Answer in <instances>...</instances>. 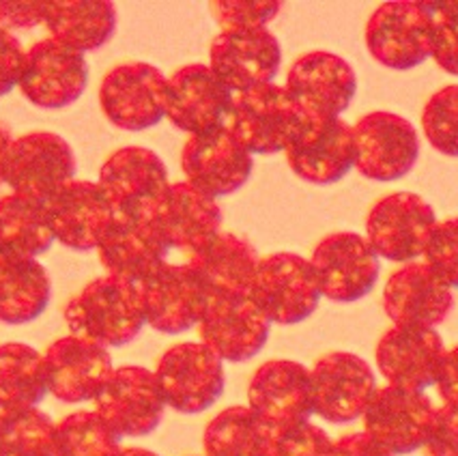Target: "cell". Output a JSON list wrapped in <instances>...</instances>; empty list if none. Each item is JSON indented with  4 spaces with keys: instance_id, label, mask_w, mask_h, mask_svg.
Returning <instances> with one entry per match:
<instances>
[{
    "instance_id": "cell-49",
    "label": "cell",
    "mask_w": 458,
    "mask_h": 456,
    "mask_svg": "<svg viewBox=\"0 0 458 456\" xmlns=\"http://www.w3.org/2000/svg\"><path fill=\"white\" fill-rule=\"evenodd\" d=\"M116 456H159V454L147 448H121L119 452H116Z\"/></svg>"
},
{
    "instance_id": "cell-47",
    "label": "cell",
    "mask_w": 458,
    "mask_h": 456,
    "mask_svg": "<svg viewBox=\"0 0 458 456\" xmlns=\"http://www.w3.org/2000/svg\"><path fill=\"white\" fill-rule=\"evenodd\" d=\"M329 456H394L387 452L383 445H379L370 435L361 433H349L335 439L332 445V454Z\"/></svg>"
},
{
    "instance_id": "cell-11",
    "label": "cell",
    "mask_w": 458,
    "mask_h": 456,
    "mask_svg": "<svg viewBox=\"0 0 458 456\" xmlns=\"http://www.w3.org/2000/svg\"><path fill=\"white\" fill-rule=\"evenodd\" d=\"M321 295L335 304H353L375 289L381 263L366 237L358 232H334L323 237L308 258Z\"/></svg>"
},
{
    "instance_id": "cell-42",
    "label": "cell",
    "mask_w": 458,
    "mask_h": 456,
    "mask_svg": "<svg viewBox=\"0 0 458 456\" xmlns=\"http://www.w3.org/2000/svg\"><path fill=\"white\" fill-rule=\"evenodd\" d=\"M433 9V61L458 78V3H430Z\"/></svg>"
},
{
    "instance_id": "cell-32",
    "label": "cell",
    "mask_w": 458,
    "mask_h": 456,
    "mask_svg": "<svg viewBox=\"0 0 458 456\" xmlns=\"http://www.w3.org/2000/svg\"><path fill=\"white\" fill-rule=\"evenodd\" d=\"M52 301V278L37 258L0 257V323L26 325Z\"/></svg>"
},
{
    "instance_id": "cell-27",
    "label": "cell",
    "mask_w": 458,
    "mask_h": 456,
    "mask_svg": "<svg viewBox=\"0 0 458 456\" xmlns=\"http://www.w3.org/2000/svg\"><path fill=\"white\" fill-rule=\"evenodd\" d=\"M454 308V293L424 261L396 269L383 289V310L394 325L435 330Z\"/></svg>"
},
{
    "instance_id": "cell-24",
    "label": "cell",
    "mask_w": 458,
    "mask_h": 456,
    "mask_svg": "<svg viewBox=\"0 0 458 456\" xmlns=\"http://www.w3.org/2000/svg\"><path fill=\"white\" fill-rule=\"evenodd\" d=\"M233 93L209 65H185L168 78L166 119L190 136L226 125Z\"/></svg>"
},
{
    "instance_id": "cell-26",
    "label": "cell",
    "mask_w": 458,
    "mask_h": 456,
    "mask_svg": "<svg viewBox=\"0 0 458 456\" xmlns=\"http://www.w3.org/2000/svg\"><path fill=\"white\" fill-rule=\"evenodd\" d=\"M55 241L69 250H98L114 220V209L99 183L69 182L46 203Z\"/></svg>"
},
{
    "instance_id": "cell-33",
    "label": "cell",
    "mask_w": 458,
    "mask_h": 456,
    "mask_svg": "<svg viewBox=\"0 0 458 456\" xmlns=\"http://www.w3.org/2000/svg\"><path fill=\"white\" fill-rule=\"evenodd\" d=\"M55 243L46 205L9 194L0 198V257L37 258Z\"/></svg>"
},
{
    "instance_id": "cell-29",
    "label": "cell",
    "mask_w": 458,
    "mask_h": 456,
    "mask_svg": "<svg viewBox=\"0 0 458 456\" xmlns=\"http://www.w3.org/2000/svg\"><path fill=\"white\" fill-rule=\"evenodd\" d=\"M168 252L148 217L121 215H114L98 248L99 261L108 275L136 286L166 265Z\"/></svg>"
},
{
    "instance_id": "cell-6",
    "label": "cell",
    "mask_w": 458,
    "mask_h": 456,
    "mask_svg": "<svg viewBox=\"0 0 458 456\" xmlns=\"http://www.w3.org/2000/svg\"><path fill=\"white\" fill-rule=\"evenodd\" d=\"M76 156L55 131H30L13 138L4 162V183L13 194L46 205L76 177Z\"/></svg>"
},
{
    "instance_id": "cell-1",
    "label": "cell",
    "mask_w": 458,
    "mask_h": 456,
    "mask_svg": "<svg viewBox=\"0 0 458 456\" xmlns=\"http://www.w3.org/2000/svg\"><path fill=\"white\" fill-rule=\"evenodd\" d=\"M63 317L73 336L106 349L125 347L147 325L138 286L114 275H101L89 283L69 300Z\"/></svg>"
},
{
    "instance_id": "cell-17",
    "label": "cell",
    "mask_w": 458,
    "mask_h": 456,
    "mask_svg": "<svg viewBox=\"0 0 458 456\" xmlns=\"http://www.w3.org/2000/svg\"><path fill=\"white\" fill-rule=\"evenodd\" d=\"M248 407L271 431L310 422V368L293 359H269L254 370L248 385Z\"/></svg>"
},
{
    "instance_id": "cell-8",
    "label": "cell",
    "mask_w": 458,
    "mask_h": 456,
    "mask_svg": "<svg viewBox=\"0 0 458 456\" xmlns=\"http://www.w3.org/2000/svg\"><path fill=\"white\" fill-rule=\"evenodd\" d=\"M355 171L370 182L392 183L407 177L420 160V136L411 121L377 110L353 125Z\"/></svg>"
},
{
    "instance_id": "cell-3",
    "label": "cell",
    "mask_w": 458,
    "mask_h": 456,
    "mask_svg": "<svg viewBox=\"0 0 458 456\" xmlns=\"http://www.w3.org/2000/svg\"><path fill=\"white\" fill-rule=\"evenodd\" d=\"M248 297L271 325H297L310 319L323 295L308 258L276 252L259 258Z\"/></svg>"
},
{
    "instance_id": "cell-38",
    "label": "cell",
    "mask_w": 458,
    "mask_h": 456,
    "mask_svg": "<svg viewBox=\"0 0 458 456\" xmlns=\"http://www.w3.org/2000/svg\"><path fill=\"white\" fill-rule=\"evenodd\" d=\"M422 130L437 153L458 157V84H447L426 102Z\"/></svg>"
},
{
    "instance_id": "cell-41",
    "label": "cell",
    "mask_w": 458,
    "mask_h": 456,
    "mask_svg": "<svg viewBox=\"0 0 458 456\" xmlns=\"http://www.w3.org/2000/svg\"><path fill=\"white\" fill-rule=\"evenodd\" d=\"M332 445V437L323 428L303 422L284 431H274L267 456H329Z\"/></svg>"
},
{
    "instance_id": "cell-22",
    "label": "cell",
    "mask_w": 458,
    "mask_h": 456,
    "mask_svg": "<svg viewBox=\"0 0 458 456\" xmlns=\"http://www.w3.org/2000/svg\"><path fill=\"white\" fill-rule=\"evenodd\" d=\"M271 323L248 295L211 297L199 323L200 342L222 362L243 364L257 358L269 341Z\"/></svg>"
},
{
    "instance_id": "cell-2",
    "label": "cell",
    "mask_w": 458,
    "mask_h": 456,
    "mask_svg": "<svg viewBox=\"0 0 458 456\" xmlns=\"http://www.w3.org/2000/svg\"><path fill=\"white\" fill-rule=\"evenodd\" d=\"M310 123L286 87L274 82L233 95L226 116V130L250 156L286 153Z\"/></svg>"
},
{
    "instance_id": "cell-10",
    "label": "cell",
    "mask_w": 458,
    "mask_h": 456,
    "mask_svg": "<svg viewBox=\"0 0 458 456\" xmlns=\"http://www.w3.org/2000/svg\"><path fill=\"white\" fill-rule=\"evenodd\" d=\"M93 405V411L121 439L147 437L162 424L166 413L153 370L131 364L112 370Z\"/></svg>"
},
{
    "instance_id": "cell-15",
    "label": "cell",
    "mask_w": 458,
    "mask_h": 456,
    "mask_svg": "<svg viewBox=\"0 0 458 456\" xmlns=\"http://www.w3.org/2000/svg\"><path fill=\"white\" fill-rule=\"evenodd\" d=\"M138 291L147 325L168 336L199 327L211 300L207 286L188 263L162 265L151 278L138 284Z\"/></svg>"
},
{
    "instance_id": "cell-13",
    "label": "cell",
    "mask_w": 458,
    "mask_h": 456,
    "mask_svg": "<svg viewBox=\"0 0 458 456\" xmlns=\"http://www.w3.org/2000/svg\"><path fill=\"white\" fill-rule=\"evenodd\" d=\"M99 188L114 215L151 217L168 190V168L157 153L145 147H123L104 162Z\"/></svg>"
},
{
    "instance_id": "cell-40",
    "label": "cell",
    "mask_w": 458,
    "mask_h": 456,
    "mask_svg": "<svg viewBox=\"0 0 458 456\" xmlns=\"http://www.w3.org/2000/svg\"><path fill=\"white\" fill-rule=\"evenodd\" d=\"M213 20L222 30L235 29H267L271 20L278 18L282 3H257V0H220L209 4Z\"/></svg>"
},
{
    "instance_id": "cell-30",
    "label": "cell",
    "mask_w": 458,
    "mask_h": 456,
    "mask_svg": "<svg viewBox=\"0 0 458 456\" xmlns=\"http://www.w3.org/2000/svg\"><path fill=\"white\" fill-rule=\"evenodd\" d=\"M259 258L248 240L220 232L202 250L191 254L188 265L199 274L211 297H242L250 293Z\"/></svg>"
},
{
    "instance_id": "cell-21",
    "label": "cell",
    "mask_w": 458,
    "mask_h": 456,
    "mask_svg": "<svg viewBox=\"0 0 458 456\" xmlns=\"http://www.w3.org/2000/svg\"><path fill=\"white\" fill-rule=\"evenodd\" d=\"M41 355L47 394L65 405L95 401L114 370L108 349L73 334L58 338Z\"/></svg>"
},
{
    "instance_id": "cell-50",
    "label": "cell",
    "mask_w": 458,
    "mask_h": 456,
    "mask_svg": "<svg viewBox=\"0 0 458 456\" xmlns=\"http://www.w3.org/2000/svg\"><path fill=\"white\" fill-rule=\"evenodd\" d=\"M3 413H4V411H3V410H0V418H3Z\"/></svg>"
},
{
    "instance_id": "cell-20",
    "label": "cell",
    "mask_w": 458,
    "mask_h": 456,
    "mask_svg": "<svg viewBox=\"0 0 458 456\" xmlns=\"http://www.w3.org/2000/svg\"><path fill=\"white\" fill-rule=\"evenodd\" d=\"M284 87L310 119H340L358 93V76L343 56L314 50L293 63Z\"/></svg>"
},
{
    "instance_id": "cell-36",
    "label": "cell",
    "mask_w": 458,
    "mask_h": 456,
    "mask_svg": "<svg viewBox=\"0 0 458 456\" xmlns=\"http://www.w3.org/2000/svg\"><path fill=\"white\" fill-rule=\"evenodd\" d=\"M121 437L95 411H73L55 422V456H116Z\"/></svg>"
},
{
    "instance_id": "cell-34",
    "label": "cell",
    "mask_w": 458,
    "mask_h": 456,
    "mask_svg": "<svg viewBox=\"0 0 458 456\" xmlns=\"http://www.w3.org/2000/svg\"><path fill=\"white\" fill-rule=\"evenodd\" d=\"M46 394L44 355L24 342L0 344V410H35Z\"/></svg>"
},
{
    "instance_id": "cell-39",
    "label": "cell",
    "mask_w": 458,
    "mask_h": 456,
    "mask_svg": "<svg viewBox=\"0 0 458 456\" xmlns=\"http://www.w3.org/2000/svg\"><path fill=\"white\" fill-rule=\"evenodd\" d=\"M424 263L445 286L458 289V217L437 222L424 250Z\"/></svg>"
},
{
    "instance_id": "cell-43",
    "label": "cell",
    "mask_w": 458,
    "mask_h": 456,
    "mask_svg": "<svg viewBox=\"0 0 458 456\" xmlns=\"http://www.w3.org/2000/svg\"><path fill=\"white\" fill-rule=\"evenodd\" d=\"M424 456H458V407L444 405L435 411Z\"/></svg>"
},
{
    "instance_id": "cell-37",
    "label": "cell",
    "mask_w": 458,
    "mask_h": 456,
    "mask_svg": "<svg viewBox=\"0 0 458 456\" xmlns=\"http://www.w3.org/2000/svg\"><path fill=\"white\" fill-rule=\"evenodd\" d=\"M0 456H55V422L39 407L0 418Z\"/></svg>"
},
{
    "instance_id": "cell-45",
    "label": "cell",
    "mask_w": 458,
    "mask_h": 456,
    "mask_svg": "<svg viewBox=\"0 0 458 456\" xmlns=\"http://www.w3.org/2000/svg\"><path fill=\"white\" fill-rule=\"evenodd\" d=\"M44 22V3H0V29H30Z\"/></svg>"
},
{
    "instance_id": "cell-7",
    "label": "cell",
    "mask_w": 458,
    "mask_h": 456,
    "mask_svg": "<svg viewBox=\"0 0 458 456\" xmlns=\"http://www.w3.org/2000/svg\"><path fill=\"white\" fill-rule=\"evenodd\" d=\"M435 209L422 196L394 192L377 200L366 217V241L379 258L413 263L424 257L437 226Z\"/></svg>"
},
{
    "instance_id": "cell-5",
    "label": "cell",
    "mask_w": 458,
    "mask_h": 456,
    "mask_svg": "<svg viewBox=\"0 0 458 456\" xmlns=\"http://www.w3.org/2000/svg\"><path fill=\"white\" fill-rule=\"evenodd\" d=\"M156 381L164 402L183 416L211 410L226 388L224 362L202 342H179L157 359Z\"/></svg>"
},
{
    "instance_id": "cell-12",
    "label": "cell",
    "mask_w": 458,
    "mask_h": 456,
    "mask_svg": "<svg viewBox=\"0 0 458 456\" xmlns=\"http://www.w3.org/2000/svg\"><path fill=\"white\" fill-rule=\"evenodd\" d=\"M314 413L329 424H351L364 416L377 388L370 364L349 351H332L310 368Z\"/></svg>"
},
{
    "instance_id": "cell-23",
    "label": "cell",
    "mask_w": 458,
    "mask_h": 456,
    "mask_svg": "<svg viewBox=\"0 0 458 456\" xmlns=\"http://www.w3.org/2000/svg\"><path fill=\"white\" fill-rule=\"evenodd\" d=\"M445 344L435 330L394 325L377 342V368L387 385L424 392L437 384Z\"/></svg>"
},
{
    "instance_id": "cell-46",
    "label": "cell",
    "mask_w": 458,
    "mask_h": 456,
    "mask_svg": "<svg viewBox=\"0 0 458 456\" xmlns=\"http://www.w3.org/2000/svg\"><path fill=\"white\" fill-rule=\"evenodd\" d=\"M435 388L439 392L444 405L458 407V344L452 349H445Z\"/></svg>"
},
{
    "instance_id": "cell-4",
    "label": "cell",
    "mask_w": 458,
    "mask_h": 456,
    "mask_svg": "<svg viewBox=\"0 0 458 456\" xmlns=\"http://www.w3.org/2000/svg\"><path fill=\"white\" fill-rule=\"evenodd\" d=\"M430 3L392 0L377 7L366 24L369 55L392 72H411L433 56Z\"/></svg>"
},
{
    "instance_id": "cell-9",
    "label": "cell",
    "mask_w": 458,
    "mask_h": 456,
    "mask_svg": "<svg viewBox=\"0 0 458 456\" xmlns=\"http://www.w3.org/2000/svg\"><path fill=\"white\" fill-rule=\"evenodd\" d=\"M168 78L148 63L112 67L99 87L101 113L123 131H145L166 119Z\"/></svg>"
},
{
    "instance_id": "cell-44",
    "label": "cell",
    "mask_w": 458,
    "mask_h": 456,
    "mask_svg": "<svg viewBox=\"0 0 458 456\" xmlns=\"http://www.w3.org/2000/svg\"><path fill=\"white\" fill-rule=\"evenodd\" d=\"M26 50L12 30L0 29V97L9 95L20 84Z\"/></svg>"
},
{
    "instance_id": "cell-25",
    "label": "cell",
    "mask_w": 458,
    "mask_h": 456,
    "mask_svg": "<svg viewBox=\"0 0 458 456\" xmlns=\"http://www.w3.org/2000/svg\"><path fill=\"white\" fill-rule=\"evenodd\" d=\"M148 220L168 250L174 248L191 257L220 235L224 215L217 200L191 188L188 182H179L168 185Z\"/></svg>"
},
{
    "instance_id": "cell-18",
    "label": "cell",
    "mask_w": 458,
    "mask_h": 456,
    "mask_svg": "<svg viewBox=\"0 0 458 456\" xmlns=\"http://www.w3.org/2000/svg\"><path fill=\"white\" fill-rule=\"evenodd\" d=\"M280 65V41L269 29L222 30L211 41L209 69L233 95L271 84Z\"/></svg>"
},
{
    "instance_id": "cell-48",
    "label": "cell",
    "mask_w": 458,
    "mask_h": 456,
    "mask_svg": "<svg viewBox=\"0 0 458 456\" xmlns=\"http://www.w3.org/2000/svg\"><path fill=\"white\" fill-rule=\"evenodd\" d=\"M12 142H13L12 130H9L4 123H0V183H4V162H7Z\"/></svg>"
},
{
    "instance_id": "cell-14",
    "label": "cell",
    "mask_w": 458,
    "mask_h": 456,
    "mask_svg": "<svg viewBox=\"0 0 458 456\" xmlns=\"http://www.w3.org/2000/svg\"><path fill=\"white\" fill-rule=\"evenodd\" d=\"M18 87L37 108H67L87 91L89 63L84 55L47 37L26 50Z\"/></svg>"
},
{
    "instance_id": "cell-28",
    "label": "cell",
    "mask_w": 458,
    "mask_h": 456,
    "mask_svg": "<svg viewBox=\"0 0 458 456\" xmlns=\"http://www.w3.org/2000/svg\"><path fill=\"white\" fill-rule=\"evenodd\" d=\"M286 162L301 182L338 183L355 168L353 127L343 119H312L308 130L286 148Z\"/></svg>"
},
{
    "instance_id": "cell-35",
    "label": "cell",
    "mask_w": 458,
    "mask_h": 456,
    "mask_svg": "<svg viewBox=\"0 0 458 456\" xmlns=\"http://www.w3.org/2000/svg\"><path fill=\"white\" fill-rule=\"evenodd\" d=\"M274 431L248 405L217 413L202 435L205 456H267Z\"/></svg>"
},
{
    "instance_id": "cell-31",
    "label": "cell",
    "mask_w": 458,
    "mask_h": 456,
    "mask_svg": "<svg viewBox=\"0 0 458 456\" xmlns=\"http://www.w3.org/2000/svg\"><path fill=\"white\" fill-rule=\"evenodd\" d=\"M50 39L87 55L98 52L116 30V7L108 0H52L44 3V22Z\"/></svg>"
},
{
    "instance_id": "cell-16",
    "label": "cell",
    "mask_w": 458,
    "mask_h": 456,
    "mask_svg": "<svg viewBox=\"0 0 458 456\" xmlns=\"http://www.w3.org/2000/svg\"><path fill=\"white\" fill-rule=\"evenodd\" d=\"M252 156L239 145L226 125L190 136L181 151L185 182L213 200L239 192L252 177Z\"/></svg>"
},
{
    "instance_id": "cell-19",
    "label": "cell",
    "mask_w": 458,
    "mask_h": 456,
    "mask_svg": "<svg viewBox=\"0 0 458 456\" xmlns=\"http://www.w3.org/2000/svg\"><path fill=\"white\" fill-rule=\"evenodd\" d=\"M437 407L424 392H411L386 385L366 407L364 433L394 456L422 450L433 426Z\"/></svg>"
}]
</instances>
